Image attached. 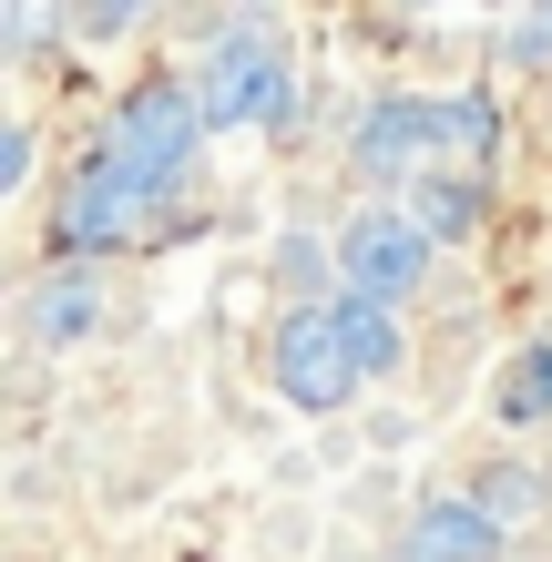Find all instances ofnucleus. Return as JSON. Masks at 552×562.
Here are the masks:
<instances>
[{"instance_id": "f257e3e1", "label": "nucleus", "mask_w": 552, "mask_h": 562, "mask_svg": "<svg viewBox=\"0 0 552 562\" xmlns=\"http://www.w3.org/2000/svg\"><path fill=\"white\" fill-rule=\"evenodd\" d=\"M359 175L379 184H481L492 175V154H502V103L492 92H450V103H409V92H388V103L359 113Z\"/></svg>"}, {"instance_id": "f03ea898", "label": "nucleus", "mask_w": 552, "mask_h": 562, "mask_svg": "<svg viewBox=\"0 0 552 562\" xmlns=\"http://www.w3.org/2000/svg\"><path fill=\"white\" fill-rule=\"evenodd\" d=\"M277 389L286 409H348L369 379L399 369V317L379 307V296H317V307H297L277 327Z\"/></svg>"}, {"instance_id": "7ed1b4c3", "label": "nucleus", "mask_w": 552, "mask_h": 562, "mask_svg": "<svg viewBox=\"0 0 552 562\" xmlns=\"http://www.w3.org/2000/svg\"><path fill=\"white\" fill-rule=\"evenodd\" d=\"M215 123H205V103H194V82H174V72H154V82H134L123 92V103L103 113V154L113 175H134L154 205H165V194L184 184V164H194V144H205Z\"/></svg>"}, {"instance_id": "20e7f679", "label": "nucleus", "mask_w": 552, "mask_h": 562, "mask_svg": "<svg viewBox=\"0 0 552 562\" xmlns=\"http://www.w3.org/2000/svg\"><path fill=\"white\" fill-rule=\"evenodd\" d=\"M184 82H194V103H205V123H215V134L277 123V113H286V42H277V21H267V11L225 21Z\"/></svg>"}, {"instance_id": "39448f33", "label": "nucleus", "mask_w": 552, "mask_h": 562, "mask_svg": "<svg viewBox=\"0 0 552 562\" xmlns=\"http://www.w3.org/2000/svg\"><path fill=\"white\" fill-rule=\"evenodd\" d=\"M430 246H440V236H430L409 205H369V215L338 236V286L399 307V296H419V277H430Z\"/></svg>"}, {"instance_id": "423d86ee", "label": "nucleus", "mask_w": 552, "mask_h": 562, "mask_svg": "<svg viewBox=\"0 0 552 562\" xmlns=\"http://www.w3.org/2000/svg\"><path fill=\"white\" fill-rule=\"evenodd\" d=\"M144 215H154V194H144L134 175H113L103 154H92L82 175L61 184V246H72V256H103V246H123Z\"/></svg>"}, {"instance_id": "0eeeda50", "label": "nucleus", "mask_w": 552, "mask_h": 562, "mask_svg": "<svg viewBox=\"0 0 552 562\" xmlns=\"http://www.w3.org/2000/svg\"><path fill=\"white\" fill-rule=\"evenodd\" d=\"M399 562H502V512L471 502V491H440V502L409 512Z\"/></svg>"}, {"instance_id": "6e6552de", "label": "nucleus", "mask_w": 552, "mask_h": 562, "mask_svg": "<svg viewBox=\"0 0 552 562\" xmlns=\"http://www.w3.org/2000/svg\"><path fill=\"white\" fill-rule=\"evenodd\" d=\"M21 327H31L42 348H82L92 327H103V286H92L82 267H61V277H42V286L21 296Z\"/></svg>"}, {"instance_id": "1a4fd4ad", "label": "nucleus", "mask_w": 552, "mask_h": 562, "mask_svg": "<svg viewBox=\"0 0 552 562\" xmlns=\"http://www.w3.org/2000/svg\"><path fill=\"white\" fill-rule=\"evenodd\" d=\"M492 409L511 419V429H532V419H552V348H522L502 369V389H492Z\"/></svg>"}, {"instance_id": "9d476101", "label": "nucleus", "mask_w": 552, "mask_h": 562, "mask_svg": "<svg viewBox=\"0 0 552 562\" xmlns=\"http://www.w3.org/2000/svg\"><path fill=\"white\" fill-rule=\"evenodd\" d=\"M409 215L430 225V236H461V225L481 215V184H450V175H430V184H409Z\"/></svg>"}, {"instance_id": "9b49d317", "label": "nucleus", "mask_w": 552, "mask_h": 562, "mask_svg": "<svg viewBox=\"0 0 552 562\" xmlns=\"http://www.w3.org/2000/svg\"><path fill=\"white\" fill-rule=\"evenodd\" d=\"M154 11V0H72V31H82V42H113V31H134Z\"/></svg>"}, {"instance_id": "f8f14e48", "label": "nucleus", "mask_w": 552, "mask_h": 562, "mask_svg": "<svg viewBox=\"0 0 552 562\" xmlns=\"http://www.w3.org/2000/svg\"><path fill=\"white\" fill-rule=\"evenodd\" d=\"M31 175V123H11V134H0V194H11Z\"/></svg>"}, {"instance_id": "ddd939ff", "label": "nucleus", "mask_w": 552, "mask_h": 562, "mask_svg": "<svg viewBox=\"0 0 552 562\" xmlns=\"http://www.w3.org/2000/svg\"><path fill=\"white\" fill-rule=\"evenodd\" d=\"M42 42V0H11V52H31Z\"/></svg>"}, {"instance_id": "4468645a", "label": "nucleus", "mask_w": 552, "mask_h": 562, "mask_svg": "<svg viewBox=\"0 0 552 562\" xmlns=\"http://www.w3.org/2000/svg\"><path fill=\"white\" fill-rule=\"evenodd\" d=\"M522 52H552V11H542V21H522Z\"/></svg>"}]
</instances>
